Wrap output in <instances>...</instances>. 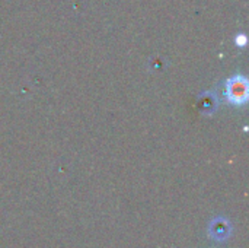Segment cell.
Here are the masks:
<instances>
[{"mask_svg":"<svg viewBox=\"0 0 249 248\" xmlns=\"http://www.w3.org/2000/svg\"><path fill=\"white\" fill-rule=\"evenodd\" d=\"M226 98L233 105H244L248 101V79L242 75H235L226 82Z\"/></svg>","mask_w":249,"mask_h":248,"instance_id":"cell-1","label":"cell"},{"mask_svg":"<svg viewBox=\"0 0 249 248\" xmlns=\"http://www.w3.org/2000/svg\"><path fill=\"white\" fill-rule=\"evenodd\" d=\"M209 235L217 243H226L232 235V224L226 218H214L209 224Z\"/></svg>","mask_w":249,"mask_h":248,"instance_id":"cell-2","label":"cell"}]
</instances>
